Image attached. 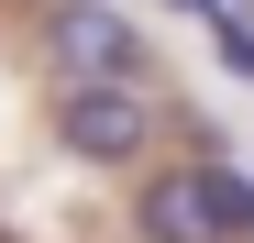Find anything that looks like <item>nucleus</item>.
<instances>
[{
	"mask_svg": "<svg viewBox=\"0 0 254 243\" xmlns=\"http://www.w3.org/2000/svg\"><path fill=\"white\" fill-rule=\"evenodd\" d=\"M56 133H66V155H89V166H133L144 133H155V100L122 89V77H66L56 89Z\"/></svg>",
	"mask_w": 254,
	"mask_h": 243,
	"instance_id": "nucleus-1",
	"label": "nucleus"
},
{
	"mask_svg": "<svg viewBox=\"0 0 254 243\" xmlns=\"http://www.w3.org/2000/svg\"><path fill=\"white\" fill-rule=\"evenodd\" d=\"M56 66L66 77H122V89H133L144 77V33L111 11V0H66L56 11Z\"/></svg>",
	"mask_w": 254,
	"mask_h": 243,
	"instance_id": "nucleus-2",
	"label": "nucleus"
},
{
	"mask_svg": "<svg viewBox=\"0 0 254 243\" xmlns=\"http://www.w3.org/2000/svg\"><path fill=\"white\" fill-rule=\"evenodd\" d=\"M144 243H232L221 199H210V166H166V177H144Z\"/></svg>",
	"mask_w": 254,
	"mask_h": 243,
	"instance_id": "nucleus-3",
	"label": "nucleus"
},
{
	"mask_svg": "<svg viewBox=\"0 0 254 243\" xmlns=\"http://www.w3.org/2000/svg\"><path fill=\"white\" fill-rule=\"evenodd\" d=\"M210 199H221V221H232V243L254 232V177L243 166H210Z\"/></svg>",
	"mask_w": 254,
	"mask_h": 243,
	"instance_id": "nucleus-4",
	"label": "nucleus"
},
{
	"mask_svg": "<svg viewBox=\"0 0 254 243\" xmlns=\"http://www.w3.org/2000/svg\"><path fill=\"white\" fill-rule=\"evenodd\" d=\"M177 11H210V22H254V0H177Z\"/></svg>",
	"mask_w": 254,
	"mask_h": 243,
	"instance_id": "nucleus-5",
	"label": "nucleus"
}]
</instances>
